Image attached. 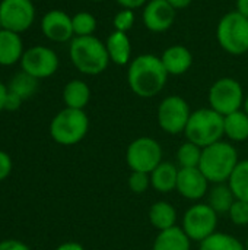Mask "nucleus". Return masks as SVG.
I'll use <instances>...</instances> for the list:
<instances>
[{
	"mask_svg": "<svg viewBox=\"0 0 248 250\" xmlns=\"http://www.w3.org/2000/svg\"><path fill=\"white\" fill-rule=\"evenodd\" d=\"M209 105L221 116H228L244 105V91L234 78H221L209 89Z\"/></svg>",
	"mask_w": 248,
	"mask_h": 250,
	"instance_id": "0eeeda50",
	"label": "nucleus"
},
{
	"mask_svg": "<svg viewBox=\"0 0 248 250\" xmlns=\"http://www.w3.org/2000/svg\"><path fill=\"white\" fill-rule=\"evenodd\" d=\"M72 26L75 37L94 35L96 29V18L89 12H77L72 16Z\"/></svg>",
	"mask_w": 248,
	"mask_h": 250,
	"instance_id": "c85d7f7f",
	"label": "nucleus"
},
{
	"mask_svg": "<svg viewBox=\"0 0 248 250\" xmlns=\"http://www.w3.org/2000/svg\"><path fill=\"white\" fill-rule=\"evenodd\" d=\"M134 12L130 9H121L120 12L115 13L114 19H113V26L114 31H120V32H129L133 25H134Z\"/></svg>",
	"mask_w": 248,
	"mask_h": 250,
	"instance_id": "2f4dec72",
	"label": "nucleus"
},
{
	"mask_svg": "<svg viewBox=\"0 0 248 250\" xmlns=\"http://www.w3.org/2000/svg\"><path fill=\"white\" fill-rule=\"evenodd\" d=\"M224 133L234 142H244L248 139V114L244 110L234 111L224 116Z\"/></svg>",
	"mask_w": 248,
	"mask_h": 250,
	"instance_id": "b1692460",
	"label": "nucleus"
},
{
	"mask_svg": "<svg viewBox=\"0 0 248 250\" xmlns=\"http://www.w3.org/2000/svg\"><path fill=\"white\" fill-rule=\"evenodd\" d=\"M1 29H4V28H3V23H1V19H0V31H1Z\"/></svg>",
	"mask_w": 248,
	"mask_h": 250,
	"instance_id": "79ce46f5",
	"label": "nucleus"
},
{
	"mask_svg": "<svg viewBox=\"0 0 248 250\" xmlns=\"http://www.w3.org/2000/svg\"><path fill=\"white\" fill-rule=\"evenodd\" d=\"M89 130V119L83 110L66 107L50 123V135L60 145L79 144Z\"/></svg>",
	"mask_w": 248,
	"mask_h": 250,
	"instance_id": "39448f33",
	"label": "nucleus"
},
{
	"mask_svg": "<svg viewBox=\"0 0 248 250\" xmlns=\"http://www.w3.org/2000/svg\"><path fill=\"white\" fill-rule=\"evenodd\" d=\"M218 214L208 204L191 205L183 217L181 229L191 242L202 243L205 239L216 233Z\"/></svg>",
	"mask_w": 248,
	"mask_h": 250,
	"instance_id": "1a4fd4ad",
	"label": "nucleus"
},
{
	"mask_svg": "<svg viewBox=\"0 0 248 250\" xmlns=\"http://www.w3.org/2000/svg\"><path fill=\"white\" fill-rule=\"evenodd\" d=\"M243 107H244V111L248 114V95H247V98L244 100V105H243Z\"/></svg>",
	"mask_w": 248,
	"mask_h": 250,
	"instance_id": "a19ab883",
	"label": "nucleus"
},
{
	"mask_svg": "<svg viewBox=\"0 0 248 250\" xmlns=\"http://www.w3.org/2000/svg\"><path fill=\"white\" fill-rule=\"evenodd\" d=\"M183 198L189 201H199L209 192V180L199 167L196 168H180L177 189Z\"/></svg>",
	"mask_w": 248,
	"mask_h": 250,
	"instance_id": "2eb2a0df",
	"label": "nucleus"
},
{
	"mask_svg": "<svg viewBox=\"0 0 248 250\" xmlns=\"http://www.w3.org/2000/svg\"><path fill=\"white\" fill-rule=\"evenodd\" d=\"M177 10L167 0H149L143 9V23L152 32H165L175 22Z\"/></svg>",
	"mask_w": 248,
	"mask_h": 250,
	"instance_id": "ddd939ff",
	"label": "nucleus"
},
{
	"mask_svg": "<svg viewBox=\"0 0 248 250\" xmlns=\"http://www.w3.org/2000/svg\"><path fill=\"white\" fill-rule=\"evenodd\" d=\"M105 47H107L110 62H113L114 64L126 66L130 63L132 42L126 32L113 31L105 41Z\"/></svg>",
	"mask_w": 248,
	"mask_h": 250,
	"instance_id": "a211bd4d",
	"label": "nucleus"
},
{
	"mask_svg": "<svg viewBox=\"0 0 248 250\" xmlns=\"http://www.w3.org/2000/svg\"><path fill=\"white\" fill-rule=\"evenodd\" d=\"M91 100V89L86 82L80 79H73L66 83L63 89V101L66 107L83 110Z\"/></svg>",
	"mask_w": 248,
	"mask_h": 250,
	"instance_id": "4be33fe9",
	"label": "nucleus"
},
{
	"mask_svg": "<svg viewBox=\"0 0 248 250\" xmlns=\"http://www.w3.org/2000/svg\"><path fill=\"white\" fill-rule=\"evenodd\" d=\"M228 217H229L231 223L235 226H240V227L248 226V202L235 199V202L232 204V207L228 212Z\"/></svg>",
	"mask_w": 248,
	"mask_h": 250,
	"instance_id": "7c9ffc66",
	"label": "nucleus"
},
{
	"mask_svg": "<svg viewBox=\"0 0 248 250\" xmlns=\"http://www.w3.org/2000/svg\"><path fill=\"white\" fill-rule=\"evenodd\" d=\"M202 151L203 148H200L199 145L187 141L184 144H181V146L177 151V161L180 168H196L200 164V158H202Z\"/></svg>",
	"mask_w": 248,
	"mask_h": 250,
	"instance_id": "cd10ccee",
	"label": "nucleus"
},
{
	"mask_svg": "<svg viewBox=\"0 0 248 250\" xmlns=\"http://www.w3.org/2000/svg\"><path fill=\"white\" fill-rule=\"evenodd\" d=\"M175 10H180V9H186L191 4L193 0H167Z\"/></svg>",
	"mask_w": 248,
	"mask_h": 250,
	"instance_id": "e433bc0d",
	"label": "nucleus"
},
{
	"mask_svg": "<svg viewBox=\"0 0 248 250\" xmlns=\"http://www.w3.org/2000/svg\"><path fill=\"white\" fill-rule=\"evenodd\" d=\"M0 19L4 29L22 34L35 19V6L31 0H1Z\"/></svg>",
	"mask_w": 248,
	"mask_h": 250,
	"instance_id": "f8f14e48",
	"label": "nucleus"
},
{
	"mask_svg": "<svg viewBox=\"0 0 248 250\" xmlns=\"http://www.w3.org/2000/svg\"><path fill=\"white\" fill-rule=\"evenodd\" d=\"M12 171V160L9 154L4 151H0V182L6 180Z\"/></svg>",
	"mask_w": 248,
	"mask_h": 250,
	"instance_id": "473e14b6",
	"label": "nucleus"
},
{
	"mask_svg": "<svg viewBox=\"0 0 248 250\" xmlns=\"http://www.w3.org/2000/svg\"><path fill=\"white\" fill-rule=\"evenodd\" d=\"M235 195L234 192L231 190L228 182L227 183H218L215 185L209 192H208V205L218 214V215H222V214H227L229 212L232 204L235 202Z\"/></svg>",
	"mask_w": 248,
	"mask_h": 250,
	"instance_id": "5701e85b",
	"label": "nucleus"
},
{
	"mask_svg": "<svg viewBox=\"0 0 248 250\" xmlns=\"http://www.w3.org/2000/svg\"><path fill=\"white\" fill-rule=\"evenodd\" d=\"M228 185L237 199L248 202V160L240 161L237 164L228 180Z\"/></svg>",
	"mask_w": 248,
	"mask_h": 250,
	"instance_id": "a878e982",
	"label": "nucleus"
},
{
	"mask_svg": "<svg viewBox=\"0 0 248 250\" xmlns=\"http://www.w3.org/2000/svg\"><path fill=\"white\" fill-rule=\"evenodd\" d=\"M190 116V105L180 95H170L164 98L158 107V125L170 135L184 133Z\"/></svg>",
	"mask_w": 248,
	"mask_h": 250,
	"instance_id": "9d476101",
	"label": "nucleus"
},
{
	"mask_svg": "<svg viewBox=\"0 0 248 250\" xmlns=\"http://www.w3.org/2000/svg\"><path fill=\"white\" fill-rule=\"evenodd\" d=\"M56 250H85V248L80 243H76V242H66L63 245H60Z\"/></svg>",
	"mask_w": 248,
	"mask_h": 250,
	"instance_id": "4c0bfd02",
	"label": "nucleus"
},
{
	"mask_svg": "<svg viewBox=\"0 0 248 250\" xmlns=\"http://www.w3.org/2000/svg\"><path fill=\"white\" fill-rule=\"evenodd\" d=\"M58 57L54 50L44 45H34L25 50L20 59V67L37 79L53 76L58 69Z\"/></svg>",
	"mask_w": 248,
	"mask_h": 250,
	"instance_id": "9b49d317",
	"label": "nucleus"
},
{
	"mask_svg": "<svg viewBox=\"0 0 248 250\" xmlns=\"http://www.w3.org/2000/svg\"><path fill=\"white\" fill-rule=\"evenodd\" d=\"M69 54L73 66L83 75H99L110 64L105 42L95 35L75 37L70 41Z\"/></svg>",
	"mask_w": 248,
	"mask_h": 250,
	"instance_id": "f03ea898",
	"label": "nucleus"
},
{
	"mask_svg": "<svg viewBox=\"0 0 248 250\" xmlns=\"http://www.w3.org/2000/svg\"><path fill=\"white\" fill-rule=\"evenodd\" d=\"M148 218H149V223L158 231H164L177 226V211L170 202H165V201L155 202L149 208Z\"/></svg>",
	"mask_w": 248,
	"mask_h": 250,
	"instance_id": "412c9836",
	"label": "nucleus"
},
{
	"mask_svg": "<svg viewBox=\"0 0 248 250\" xmlns=\"http://www.w3.org/2000/svg\"><path fill=\"white\" fill-rule=\"evenodd\" d=\"M126 163L132 171L151 174L162 163V148L153 138H137L127 146Z\"/></svg>",
	"mask_w": 248,
	"mask_h": 250,
	"instance_id": "6e6552de",
	"label": "nucleus"
},
{
	"mask_svg": "<svg viewBox=\"0 0 248 250\" xmlns=\"http://www.w3.org/2000/svg\"><path fill=\"white\" fill-rule=\"evenodd\" d=\"M6 95H7V86L0 81V113L4 110V101H6Z\"/></svg>",
	"mask_w": 248,
	"mask_h": 250,
	"instance_id": "58836bf2",
	"label": "nucleus"
},
{
	"mask_svg": "<svg viewBox=\"0 0 248 250\" xmlns=\"http://www.w3.org/2000/svg\"><path fill=\"white\" fill-rule=\"evenodd\" d=\"M91 1H102V0H91Z\"/></svg>",
	"mask_w": 248,
	"mask_h": 250,
	"instance_id": "c03bdc74",
	"label": "nucleus"
},
{
	"mask_svg": "<svg viewBox=\"0 0 248 250\" xmlns=\"http://www.w3.org/2000/svg\"><path fill=\"white\" fill-rule=\"evenodd\" d=\"M168 81L161 57L153 54H140L129 63L127 82L130 89L140 98L158 95Z\"/></svg>",
	"mask_w": 248,
	"mask_h": 250,
	"instance_id": "f257e3e1",
	"label": "nucleus"
},
{
	"mask_svg": "<svg viewBox=\"0 0 248 250\" xmlns=\"http://www.w3.org/2000/svg\"><path fill=\"white\" fill-rule=\"evenodd\" d=\"M191 240L184 233L181 227H172L164 231H159L152 250H190Z\"/></svg>",
	"mask_w": 248,
	"mask_h": 250,
	"instance_id": "aec40b11",
	"label": "nucleus"
},
{
	"mask_svg": "<svg viewBox=\"0 0 248 250\" xmlns=\"http://www.w3.org/2000/svg\"><path fill=\"white\" fill-rule=\"evenodd\" d=\"M237 12L248 18V0H237Z\"/></svg>",
	"mask_w": 248,
	"mask_h": 250,
	"instance_id": "ea45409f",
	"label": "nucleus"
},
{
	"mask_svg": "<svg viewBox=\"0 0 248 250\" xmlns=\"http://www.w3.org/2000/svg\"><path fill=\"white\" fill-rule=\"evenodd\" d=\"M200 250H246V246L232 234L216 231L200 243Z\"/></svg>",
	"mask_w": 248,
	"mask_h": 250,
	"instance_id": "bb28decb",
	"label": "nucleus"
},
{
	"mask_svg": "<svg viewBox=\"0 0 248 250\" xmlns=\"http://www.w3.org/2000/svg\"><path fill=\"white\" fill-rule=\"evenodd\" d=\"M184 135L187 141L199 145L200 148H206L215 142H219L225 135L224 116H221L210 107L191 111Z\"/></svg>",
	"mask_w": 248,
	"mask_h": 250,
	"instance_id": "20e7f679",
	"label": "nucleus"
},
{
	"mask_svg": "<svg viewBox=\"0 0 248 250\" xmlns=\"http://www.w3.org/2000/svg\"><path fill=\"white\" fill-rule=\"evenodd\" d=\"M161 62L165 70L168 72V75L178 76L190 70L193 64V54L187 47L181 44H175L164 50L161 56Z\"/></svg>",
	"mask_w": 248,
	"mask_h": 250,
	"instance_id": "dca6fc26",
	"label": "nucleus"
},
{
	"mask_svg": "<svg viewBox=\"0 0 248 250\" xmlns=\"http://www.w3.org/2000/svg\"><path fill=\"white\" fill-rule=\"evenodd\" d=\"M216 40L228 54H246L248 51V18L237 10L225 13L218 22Z\"/></svg>",
	"mask_w": 248,
	"mask_h": 250,
	"instance_id": "423d86ee",
	"label": "nucleus"
},
{
	"mask_svg": "<svg viewBox=\"0 0 248 250\" xmlns=\"http://www.w3.org/2000/svg\"><path fill=\"white\" fill-rule=\"evenodd\" d=\"M178 171L175 164L170 161H162L151 173V186L159 193H170L177 189Z\"/></svg>",
	"mask_w": 248,
	"mask_h": 250,
	"instance_id": "6ab92c4d",
	"label": "nucleus"
},
{
	"mask_svg": "<svg viewBox=\"0 0 248 250\" xmlns=\"http://www.w3.org/2000/svg\"><path fill=\"white\" fill-rule=\"evenodd\" d=\"M238 160V151L234 145L225 141L215 142L202 151L199 168L206 176L209 183H227L235 170Z\"/></svg>",
	"mask_w": 248,
	"mask_h": 250,
	"instance_id": "7ed1b4c3",
	"label": "nucleus"
},
{
	"mask_svg": "<svg viewBox=\"0 0 248 250\" xmlns=\"http://www.w3.org/2000/svg\"><path fill=\"white\" fill-rule=\"evenodd\" d=\"M22 101L23 100L20 97H18L16 94L10 92L7 89V95H6V101H4V110H7V111H16L20 107Z\"/></svg>",
	"mask_w": 248,
	"mask_h": 250,
	"instance_id": "72a5a7b5",
	"label": "nucleus"
},
{
	"mask_svg": "<svg viewBox=\"0 0 248 250\" xmlns=\"http://www.w3.org/2000/svg\"><path fill=\"white\" fill-rule=\"evenodd\" d=\"M246 250H248V240H247V245H246Z\"/></svg>",
	"mask_w": 248,
	"mask_h": 250,
	"instance_id": "37998d69",
	"label": "nucleus"
},
{
	"mask_svg": "<svg viewBox=\"0 0 248 250\" xmlns=\"http://www.w3.org/2000/svg\"><path fill=\"white\" fill-rule=\"evenodd\" d=\"M41 29L45 38L54 42H66L75 38L73 26H72V16H69L66 12L60 9L48 10L44 15L41 21Z\"/></svg>",
	"mask_w": 248,
	"mask_h": 250,
	"instance_id": "4468645a",
	"label": "nucleus"
},
{
	"mask_svg": "<svg viewBox=\"0 0 248 250\" xmlns=\"http://www.w3.org/2000/svg\"><path fill=\"white\" fill-rule=\"evenodd\" d=\"M123 9H130V10H134V9H139L142 6H145L149 0H115Z\"/></svg>",
	"mask_w": 248,
	"mask_h": 250,
	"instance_id": "c9c22d12",
	"label": "nucleus"
},
{
	"mask_svg": "<svg viewBox=\"0 0 248 250\" xmlns=\"http://www.w3.org/2000/svg\"><path fill=\"white\" fill-rule=\"evenodd\" d=\"M23 42L20 34L9 29L0 31V66H13L23 56Z\"/></svg>",
	"mask_w": 248,
	"mask_h": 250,
	"instance_id": "f3484780",
	"label": "nucleus"
},
{
	"mask_svg": "<svg viewBox=\"0 0 248 250\" xmlns=\"http://www.w3.org/2000/svg\"><path fill=\"white\" fill-rule=\"evenodd\" d=\"M38 88V79L28 75L26 72L20 70L18 72L9 82L7 89L13 94H16L18 97H20L22 100H26L29 97H32L37 92Z\"/></svg>",
	"mask_w": 248,
	"mask_h": 250,
	"instance_id": "393cba45",
	"label": "nucleus"
},
{
	"mask_svg": "<svg viewBox=\"0 0 248 250\" xmlns=\"http://www.w3.org/2000/svg\"><path fill=\"white\" fill-rule=\"evenodd\" d=\"M130 190L136 195L145 193L149 186H151V174L149 173H142V171H132L129 176L127 182Z\"/></svg>",
	"mask_w": 248,
	"mask_h": 250,
	"instance_id": "c756f323",
	"label": "nucleus"
},
{
	"mask_svg": "<svg viewBox=\"0 0 248 250\" xmlns=\"http://www.w3.org/2000/svg\"><path fill=\"white\" fill-rule=\"evenodd\" d=\"M0 250H31V248L19 240L10 239V240L0 242Z\"/></svg>",
	"mask_w": 248,
	"mask_h": 250,
	"instance_id": "f704fd0d",
	"label": "nucleus"
}]
</instances>
